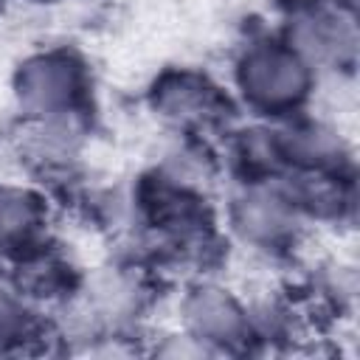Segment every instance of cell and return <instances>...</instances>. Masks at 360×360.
<instances>
[{"label":"cell","mask_w":360,"mask_h":360,"mask_svg":"<svg viewBox=\"0 0 360 360\" xmlns=\"http://www.w3.org/2000/svg\"><path fill=\"white\" fill-rule=\"evenodd\" d=\"M242 84L253 101L264 107H278L295 101L304 93L307 76L292 53L270 48V51H256L245 59Z\"/></svg>","instance_id":"6da1fadb"},{"label":"cell","mask_w":360,"mask_h":360,"mask_svg":"<svg viewBox=\"0 0 360 360\" xmlns=\"http://www.w3.org/2000/svg\"><path fill=\"white\" fill-rule=\"evenodd\" d=\"M76 93H79V70L56 56L31 62L20 76V96L28 104L45 110L70 107Z\"/></svg>","instance_id":"7a4b0ae2"},{"label":"cell","mask_w":360,"mask_h":360,"mask_svg":"<svg viewBox=\"0 0 360 360\" xmlns=\"http://www.w3.org/2000/svg\"><path fill=\"white\" fill-rule=\"evenodd\" d=\"M34 222H37L34 202H25V197L17 191H0V242L20 236L25 239Z\"/></svg>","instance_id":"3957f363"}]
</instances>
